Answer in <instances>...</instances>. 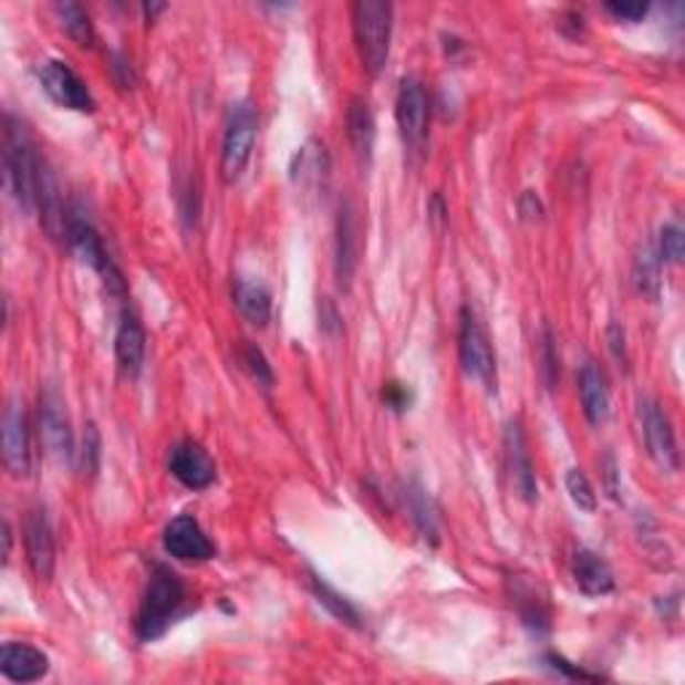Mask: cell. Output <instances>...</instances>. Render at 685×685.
<instances>
[{"mask_svg": "<svg viewBox=\"0 0 685 685\" xmlns=\"http://www.w3.org/2000/svg\"><path fill=\"white\" fill-rule=\"evenodd\" d=\"M0 672L11 683H35L49 675V656L30 643H3Z\"/></svg>", "mask_w": 685, "mask_h": 685, "instance_id": "e0dca14e", "label": "cell"}, {"mask_svg": "<svg viewBox=\"0 0 685 685\" xmlns=\"http://www.w3.org/2000/svg\"><path fill=\"white\" fill-rule=\"evenodd\" d=\"M640 421H643L645 447H648V456L653 458V464L664 471L681 469V453H677L675 428H672L670 415L664 413L662 405L653 399L640 402Z\"/></svg>", "mask_w": 685, "mask_h": 685, "instance_id": "9c48e42d", "label": "cell"}, {"mask_svg": "<svg viewBox=\"0 0 685 685\" xmlns=\"http://www.w3.org/2000/svg\"><path fill=\"white\" fill-rule=\"evenodd\" d=\"M428 121H432V100L424 81L418 75H405L396 92V126L409 151H421L426 145Z\"/></svg>", "mask_w": 685, "mask_h": 685, "instance_id": "52a82bcc", "label": "cell"}, {"mask_svg": "<svg viewBox=\"0 0 685 685\" xmlns=\"http://www.w3.org/2000/svg\"><path fill=\"white\" fill-rule=\"evenodd\" d=\"M56 17H60L62 28H65V33L73 38L79 46H92L94 43V28H92V19H89L86 9H83L81 3H56L54 6Z\"/></svg>", "mask_w": 685, "mask_h": 685, "instance_id": "4316f807", "label": "cell"}, {"mask_svg": "<svg viewBox=\"0 0 685 685\" xmlns=\"http://www.w3.org/2000/svg\"><path fill=\"white\" fill-rule=\"evenodd\" d=\"M573 581L587 598H605L616 589V579H613L611 565L600 557L598 552H589V549H581V552L573 554Z\"/></svg>", "mask_w": 685, "mask_h": 685, "instance_id": "d6986e66", "label": "cell"}, {"mask_svg": "<svg viewBox=\"0 0 685 685\" xmlns=\"http://www.w3.org/2000/svg\"><path fill=\"white\" fill-rule=\"evenodd\" d=\"M541 370H543V381H547V386L554 388V383L560 381V362H557L554 338H552V332H549V326H543V335H541Z\"/></svg>", "mask_w": 685, "mask_h": 685, "instance_id": "4dcf8cb0", "label": "cell"}, {"mask_svg": "<svg viewBox=\"0 0 685 685\" xmlns=\"http://www.w3.org/2000/svg\"><path fill=\"white\" fill-rule=\"evenodd\" d=\"M402 501H405L409 520L418 528L421 539L439 543V511L424 485L415 482V479H407V482L402 485Z\"/></svg>", "mask_w": 685, "mask_h": 685, "instance_id": "ffe728a7", "label": "cell"}, {"mask_svg": "<svg viewBox=\"0 0 685 685\" xmlns=\"http://www.w3.org/2000/svg\"><path fill=\"white\" fill-rule=\"evenodd\" d=\"M38 428H41V442L46 453L56 464H73L75 447L73 432H70V418L62 396L49 388L41 394V409H38Z\"/></svg>", "mask_w": 685, "mask_h": 685, "instance_id": "30bf717a", "label": "cell"}, {"mask_svg": "<svg viewBox=\"0 0 685 685\" xmlns=\"http://www.w3.org/2000/svg\"><path fill=\"white\" fill-rule=\"evenodd\" d=\"M565 488H568V496H571V501L579 506V509H584V511L598 509V492H594L592 482H589V477L581 469H568Z\"/></svg>", "mask_w": 685, "mask_h": 685, "instance_id": "f1b7e54d", "label": "cell"}, {"mask_svg": "<svg viewBox=\"0 0 685 685\" xmlns=\"http://www.w3.org/2000/svg\"><path fill=\"white\" fill-rule=\"evenodd\" d=\"M241 362H245V367L252 373V377L260 383V386H266V388L273 386V370L258 345L247 343L245 349H241Z\"/></svg>", "mask_w": 685, "mask_h": 685, "instance_id": "f546056e", "label": "cell"}, {"mask_svg": "<svg viewBox=\"0 0 685 685\" xmlns=\"http://www.w3.org/2000/svg\"><path fill=\"white\" fill-rule=\"evenodd\" d=\"M383 402L394 409H405L409 405V392L405 386H399V383H388V386L383 388Z\"/></svg>", "mask_w": 685, "mask_h": 685, "instance_id": "d590c367", "label": "cell"}, {"mask_svg": "<svg viewBox=\"0 0 685 685\" xmlns=\"http://www.w3.org/2000/svg\"><path fill=\"white\" fill-rule=\"evenodd\" d=\"M11 543H14V536H11V525L3 522V560H9Z\"/></svg>", "mask_w": 685, "mask_h": 685, "instance_id": "ab89813d", "label": "cell"}, {"mask_svg": "<svg viewBox=\"0 0 685 685\" xmlns=\"http://www.w3.org/2000/svg\"><path fill=\"white\" fill-rule=\"evenodd\" d=\"M635 287L640 294L656 300L662 294V260H658L656 247L643 245L635 258Z\"/></svg>", "mask_w": 685, "mask_h": 685, "instance_id": "d4e9b609", "label": "cell"}, {"mask_svg": "<svg viewBox=\"0 0 685 685\" xmlns=\"http://www.w3.org/2000/svg\"><path fill=\"white\" fill-rule=\"evenodd\" d=\"M345 132H349L351 147H354L356 156H360L362 162H370L375 147V118L367 100L354 97L349 102V111H345Z\"/></svg>", "mask_w": 685, "mask_h": 685, "instance_id": "7402d4cb", "label": "cell"}, {"mask_svg": "<svg viewBox=\"0 0 685 685\" xmlns=\"http://www.w3.org/2000/svg\"><path fill=\"white\" fill-rule=\"evenodd\" d=\"M233 300L236 309H239V313L249 324L266 326L271 322V292H268V287L262 284V281L245 277L236 279Z\"/></svg>", "mask_w": 685, "mask_h": 685, "instance_id": "603a6c76", "label": "cell"}, {"mask_svg": "<svg viewBox=\"0 0 685 685\" xmlns=\"http://www.w3.org/2000/svg\"><path fill=\"white\" fill-rule=\"evenodd\" d=\"M169 471L188 490H207L215 482L217 466L198 442H177L169 450Z\"/></svg>", "mask_w": 685, "mask_h": 685, "instance_id": "4fadbf2b", "label": "cell"}, {"mask_svg": "<svg viewBox=\"0 0 685 685\" xmlns=\"http://www.w3.org/2000/svg\"><path fill=\"white\" fill-rule=\"evenodd\" d=\"M579 392L589 424L592 426L605 424L608 415H611V392H608L605 377L594 362H584V367H581Z\"/></svg>", "mask_w": 685, "mask_h": 685, "instance_id": "44dd1931", "label": "cell"}, {"mask_svg": "<svg viewBox=\"0 0 685 685\" xmlns=\"http://www.w3.org/2000/svg\"><path fill=\"white\" fill-rule=\"evenodd\" d=\"M656 255L662 262H672V266H677V262H683L685 255V233L681 228V222H667V226L662 228V233H658V247Z\"/></svg>", "mask_w": 685, "mask_h": 685, "instance_id": "83f0119b", "label": "cell"}, {"mask_svg": "<svg viewBox=\"0 0 685 685\" xmlns=\"http://www.w3.org/2000/svg\"><path fill=\"white\" fill-rule=\"evenodd\" d=\"M504 453H506V469H509L511 488L525 504L539 501V477H536L533 458H530L528 442L520 418H511L504 432Z\"/></svg>", "mask_w": 685, "mask_h": 685, "instance_id": "8fae6325", "label": "cell"}, {"mask_svg": "<svg viewBox=\"0 0 685 685\" xmlns=\"http://www.w3.org/2000/svg\"><path fill=\"white\" fill-rule=\"evenodd\" d=\"M65 241L73 247V252L79 255L89 268H94V271L100 273L107 290H111L113 294H124L126 281L124 277H121L118 266H115L111 255H107L105 245H102V236H100L97 226H94L92 217H89V212L81 207V204H73V207L68 209Z\"/></svg>", "mask_w": 685, "mask_h": 685, "instance_id": "277c9868", "label": "cell"}, {"mask_svg": "<svg viewBox=\"0 0 685 685\" xmlns=\"http://www.w3.org/2000/svg\"><path fill=\"white\" fill-rule=\"evenodd\" d=\"M3 464L14 477H28L33 456H30V424L22 402H9L3 413Z\"/></svg>", "mask_w": 685, "mask_h": 685, "instance_id": "5bb4252c", "label": "cell"}, {"mask_svg": "<svg viewBox=\"0 0 685 685\" xmlns=\"http://www.w3.org/2000/svg\"><path fill=\"white\" fill-rule=\"evenodd\" d=\"M520 209H522V215H528V217H539L543 212L539 196H536L533 190H525L522 201H520Z\"/></svg>", "mask_w": 685, "mask_h": 685, "instance_id": "74e56055", "label": "cell"}, {"mask_svg": "<svg viewBox=\"0 0 685 685\" xmlns=\"http://www.w3.org/2000/svg\"><path fill=\"white\" fill-rule=\"evenodd\" d=\"M311 587H313V594L319 598V603H322L326 611L332 613V616L341 619L343 624L356 626V630H360L362 616L349 598H343L341 592H335V589L326 584L322 575H311Z\"/></svg>", "mask_w": 685, "mask_h": 685, "instance_id": "484cf974", "label": "cell"}, {"mask_svg": "<svg viewBox=\"0 0 685 685\" xmlns=\"http://www.w3.org/2000/svg\"><path fill=\"white\" fill-rule=\"evenodd\" d=\"M603 469H605L608 496H611L613 501H619V482H616V477H619V466H616V460H613V456H605V460H603Z\"/></svg>", "mask_w": 685, "mask_h": 685, "instance_id": "8d00e7d4", "label": "cell"}, {"mask_svg": "<svg viewBox=\"0 0 685 685\" xmlns=\"http://www.w3.org/2000/svg\"><path fill=\"white\" fill-rule=\"evenodd\" d=\"M330 169V158H326L324 145L319 139H309L298 153H294L292 162V180L300 185H319L326 177Z\"/></svg>", "mask_w": 685, "mask_h": 685, "instance_id": "cb8c5ba5", "label": "cell"}, {"mask_svg": "<svg viewBox=\"0 0 685 685\" xmlns=\"http://www.w3.org/2000/svg\"><path fill=\"white\" fill-rule=\"evenodd\" d=\"M258 105L252 100H239L230 105L222 134V180L228 185L239 183L252 158L255 139H258Z\"/></svg>", "mask_w": 685, "mask_h": 685, "instance_id": "5b68a950", "label": "cell"}, {"mask_svg": "<svg viewBox=\"0 0 685 685\" xmlns=\"http://www.w3.org/2000/svg\"><path fill=\"white\" fill-rule=\"evenodd\" d=\"M608 349H611L613 360L626 364V335H624V326L616 322L608 326Z\"/></svg>", "mask_w": 685, "mask_h": 685, "instance_id": "e575fe53", "label": "cell"}, {"mask_svg": "<svg viewBox=\"0 0 685 685\" xmlns=\"http://www.w3.org/2000/svg\"><path fill=\"white\" fill-rule=\"evenodd\" d=\"M547 664L552 667L554 672H560V675L571 677V681H598V675H589V672L573 667L571 662H565L562 656H554V653H549L547 656Z\"/></svg>", "mask_w": 685, "mask_h": 685, "instance_id": "836d02e7", "label": "cell"}, {"mask_svg": "<svg viewBox=\"0 0 685 685\" xmlns=\"http://www.w3.org/2000/svg\"><path fill=\"white\" fill-rule=\"evenodd\" d=\"M3 169H6V188L14 196L22 212H35L38 194L46 180L49 166L38 153V147L30 137L28 126L14 115H6L3 129Z\"/></svg>", "mask_w": 685, "mask_h": 685, "instance_id": "6da1fadb", "label": "cell"}, {"mask_svg": "<svg viewBox=\"0 0 685 685\" xmlns=\"http://www.w3.org/2000/svg\"><path fill=\"white\" fill-rule=\"evenodd\" d=\"M360 222H356V212L351 201H345L341 215H338L335 230V277L343 290H349L356 268H360Z\"/></svg>", "mask_w": 685, "mask_h": 685, "instance_id": "2e32d148", "label": "cell"}, {"mask_svg": "<svg viewBox=\"0 0 685 685\" xmlns=\"http://www.w3.org/2000/svg\"><path fill=\"white\" fill-rule=\"evenodd\" d=\"M608 14L621 19V22H640L648 14V3H608Z\"/></svg>", "mask_w": 685, "mask_h": 685, "instance_id": "d6a6232c", "label": "cell"}, {"mask_svg": "<svg viewBox=\"0 0 685 685\" xmlns=\"http://www.w3.org/2000/svg\"><path fill=\"white\" fill-rule=\"evenodd\" d=\"M351 22H354V41L360 49V60L370 75H381L388 62V49H392V28H394V9L392 3L383 0H360L351 9Z\"/></svg>", "mask_w": 685, "mask_h": 685, "instance_id": "3957f363", "label": "cell"}, {"mask_svg": "<svg viewBox=\"0 0 685 685\" xmlns=\"http://www.w3.org/2000/svg\"><path fill=\"white\" fill-rule=\"evenodd\" d=\"M166 11V3H145L143 6V14L147 17V22H156V17Z\"/></svg>", "mask_w": 685, "mask_h": 685, "instance_id": "f35d334b", "label": "cell"}, {"mask_svg": "<svg viewBox=\"0 0 685 685\" xmlns=\"http://www.w3.org/2000/svg\"><path fill=\"white\" fill-rule=\"evenodd\" d=\"M38 81H41L43 92H46L56 105L68 107V111L92 113L94 107H97L92 92H89L86 81H83L68 62L60 60L41 62V68H38Z\"/></svg>", "mask_w": 685, "mask_h": 685, "instance_id": "ba28073f", "label": "cell"}, {"mask_svg": "<svg viewBox=\"0 0 685 685\" xmlns=\"http://www.w3.org/2000/svg\"><path fill=\"white\" fill-rule=\"evenodd\" d=\"M24 549H28V562L33 573L41 581H49L54 575V533H51V522L43 506H33L24 520Z\"/></svg>", "mask_w": 685, "mask_h": 685, "instance_id": "9a60e30c", "label": "cell"}, {"mask_svg": "<svg viewBox=\"0 0 685 685\" xmlns=\"http://www.w3.org/2000/svg\"><path fill=\"white\" fill-rule=\"evenodd\" d=\"M185 605H188V589H185L180 575L166 565H153L143 603H139L137 619H134L137 637L143 643L164 637L166 630L188 611Z\"/></svg>", "mask_w": 685, "mask_h": 685, "instance_id": "7a4b0ae2", "label": "cell"}, {"mask_svg": "<svg viewBox=\"0 0 685 685\" xmlns=\"http://www.w3.org/2000/svg\"><path fill=\"white\" fill-rule=\"evenodd\" d=\"M458 354H460V367H464L466 377H471L474 383L485 388V392H496V354H492V345L485 326L479 324L477 313L469 305L460 311V330H458Z\"/></svg>", "mask_w": 685, "mask_h": 685, "instance_id": "8992f818", "label": "cell"}, {"mask_svg": "<svg viewBox=\"0 0 685 685\" xmlns=\"http://www.w3.org/2000/svg\"><path fill=\"white\" fill-rule=\"evenodd\" d=\"M164 549L183 562H207L217 554L215 543L209 541L194 515H177L166 525Z\"/></svg>", "mask_w": 685, "mask_h": 685, "instance_id": "7c38bea8", "label": "cell"}, {"mask_svg": "<svg viewBox=\"0 0 685 685\" xmlns=\"http://www.w3.org/2000/svg\"><path fill=\"white\" fill-rule=\"evenodd\" d=\"M81 460H83V469H86L89 474L97 471V460H100V434H97V428H94V426H89V428H86V437H83Z\"/></svg>", "mask_w": 685, "mask_h": 685, "instance_id": "1f68e13d", "label": "cell"}, {"mask_svg": "<svg viewBox=\"0 0 685 685\" xmlns=\"http://www.w3.org/2000/svg\"><path fill=\"white\" fill-rule=\"evenodd\" d=\"M115 362L126 377H137L145 362V330L132 309L121 311L118 330H115Z\"/></svg>", "mask_w": 685, "mask_h": 685, "instance_id": "ac0fdd59", "label": "cell"}]
</instances>
